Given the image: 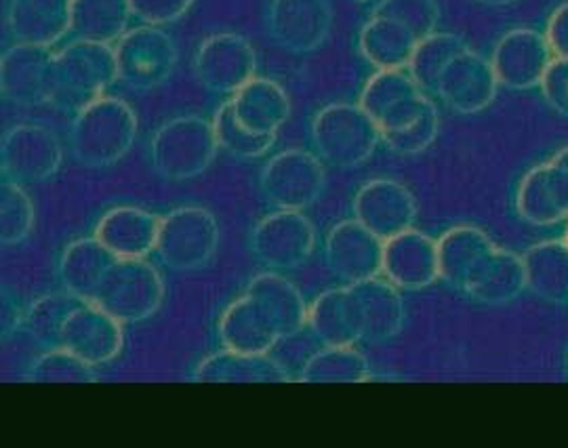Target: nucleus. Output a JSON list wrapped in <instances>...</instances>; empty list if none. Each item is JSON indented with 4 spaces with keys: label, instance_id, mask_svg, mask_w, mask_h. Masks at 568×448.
<instances>
[{
    "label": "nucleus",
    "instance_id": "nucleus-24",
    "mask_svg": "<svg viewBox=\"0 0 568 448\" xmlns=\"http://www.w3.org/2000/svg\"><path fill=\"white\" fill-rule=\"evenodd\" d=\"M236 121L253 135L276 138L291 114L283 86L272 79H253L230 98Z\"/></svg>",
    "mask_w": 568,
    "mask_h": 448
},
{
    "label": "nucleus",
    "instance_id": "nucleus-16",
    "mask_svg": "<svg viewBox=\"0 0 568 448\" xmlns=\"http://www.w3.org/2000/svg\"><path fill=\"white\" fill-rule=\"evenodd\" d=\"M354 215L384 243L410 230L417 217V203L405 185L377 177L366 182L354 196Z\"/></svg>",
    "mask_w": 568,
    "mask_h": 448
},
{
    "label": "nucleus",
    "instance_id": "nucleus-5",
    "mask_svg": "<svg viewBox=\"0 0 568 448\" xmlns=\"http://www.w3.org/2000/svg\"><path fill=\"white\" fill-rule=\"evenodd\" d=\"M161 272L143 259H116L98 288L95 302L119 323H142L163 306Z\"/></svg>",
    "mask_w": 568,
    "mask_h": 448
},
{
    "label": "nucleus",
    "instance_id": "nucleus-22",
    "mask_svg": "<svg viewBox=\"0 0 568 448\" xmlns=\"http://www.w3.org/2000/svg\"><path fill=\"white\" fill-rule=\"evenodd\" d=\"M438 267V245L417 230H406L384 243V274L403 288L429 285Z\"/></svg>",
    "mask_w": 568,
    "mask_h": 448
},
{
    "label": "nucleus",
    "instance_id": "nucleus-39",
    "mask_svg": "<svg viewBox=\"0 0 568 448\" xmlns=\"http://www.w3.org/2000/svg\"><path fill=\"white\" fill-rule=\"evenodd\" d=\"M518 206H520V213L527 220L539 222V224L558 222L567 215L562 211V206L556 201V194H554L551 184H549L548 166H539V169H532L528 173L527 180L523 182V187H520Z\"/></svg>",
    "mask_w": 568,
    "mask_h": 448
},
{
    "label": "nucleus",
    "instance_id": "nucleus-15",
    "mask_svg": "<svg viewBox=\"0 0 568 448\" xmlns=\"http://www.w3.org/2000/svg\"><path fill=\"white\" fill-rule=\"evenodd\" d=\"M55 53L51 47L16 42L2 53L0 91L7 102L16 105L49 103L51 74Z\"/></svg>",
    "mask_w": 568,
    "mask_h": 448
},
{
    "label": "nucleus",
    "instance_id": "nucleus-1",
    "mask_svg": "<svg viewBox=\"0 0 568 448\" xmlns=\"http://www.w3.org/2000/svg\"><path fill=\"white\" fill-rule=\"evenodd\" d=\"M138 116L121 98H100L79 114L70 126V147L79 163L105 169L119 163L133 147Z\"/></svg>",
    "mask_w": 568,
    "mask_h": 448
},
{
    "label": "nucleus",
    "instance_id": "nucleus-41",
    "mask_svg": "<svg viewBox=\"0 0 568 448\" xmlns=\"http://www.w3.org/2000/svg\"><path fill=\"white\" fill-rule=\"evenodd\" d=\"M436 135H438V112L432 105L417 123L410 124L400 133L382 138V142L386 143L392 152L410 156V154H419L429 147L436 140Z\"/></svg>",
    "mask_w": 568,
    "mask_h": 448
},
{
    "label": "nucleus",
    "instance_id": "nucleus-26",
    "mask_svg": "<svg viewBox=\"0 0 568 448\" xmlns=\"http://www.w3.org/2000/svg\"><path fill=\"white\" fill-rule=\"evenodd\" d=\"M417 42L405 26L382 16H371L358 34L361 55L375 70H406Z\"/></svg>",
    "mask_w": 568,
    "mask_h": 448
},
{
    "label": "nucleus",
    "instance_id": "nucleus-32",
    "mask_svg": "<svg viewBox=\"0 0 568 448\" xmlns=\"http://www.w3.org/2000/svg\"><path fill=\"white\" fill-rule=\"evenodd\" d=\"M368 377L365 354L352 346H326L314 354L302 370L307 384H358Z\"/></svg>",
    "mask_w": 568,
    "mask_h": 448
},
{
    "label": "nucleus",
    "instance_id": "nucleus-4",
    "mask_svg": "<svg viewBox=\"0 0 568 448\" xmlns=\"http://www.w3.org/2000/svg\"><path fill=\"white\" fill-rule=\"evenodd\" d=\"M220 142L215 126L203 116H178L156 129L150 142L154 171L171 182H185L203 175L215 161Z\"/></svg>",
    "mask_w": 568,
    "mask_h": 448
},
{
    "label": "nucleus",
    "instance_id": "nucleus-18",
    "mask_svg": "<svg viewBox=\"0 0 568 448\" xmlns=\"http://www.w3.org/2000/svg\"><path fill=\"white\" fill-rule=\"evenodd\" d=\"M499 81L493 65L474 49H464L448 63L436 84V95L459 114H476L495 100Z\"/></svg>",
    "mask_w": 568,
    "mask_h": 448
},
{
    "label": "nucleus",
    "instance_id": "nucleus-36",
    "mask_svg": "<svg viewBox=\"0 0 568 448\" xmlns=\"http://www.w3.org/2000/svg\"><path fill=\"white\" fill-rule=\"evenodd\" d=\"M81 302L82 297H77L72 293L42 297L26 314V325L30 335L42 346L60 347L61 326L70 316V312Z\"/></svg>",
    "mask_w": 568,
    "mask_h": 448
},
{
    "label": "nucleus",
    "instance_id": "nucleus-20",
    "mask_svg": "<svg viewBox=\"0 0 568 448\" xmlns=\"http://www.w3.org/2000/svg\"><path fill=\"white\" fill-rule=\"evenodd\" d=\"M220 339L225 349L260 356L276 346L283 335L264 304L246 291L225 309L220 320Z\"/></svg>",
    "mask_w": 568,
    "mask_h": 448
},
{
    "label": "nucleus",
    "instance_id": "nucleus-25",
    "mask_svg": "<svg viewBox=\"0 0 568 448\" xmlns=\"http://www.w3.org/2000/svg\"><path fill=\"white\" fill-rule=\"evenodd\" d=\"M116 259L119 257L110 253L95 236L74 241L61 253V283L68 293L82 299H93L108 269Z\"/></svg>",
    "mask_w": 568,
    "mask_h": 448
},
{
    "label": "nucleus",
    "instance_id": "nucleus-40",
    "mask_svg": "<svg viewBox=\"0 0 568 448\" xmlns=\"http://www.w3.org/2000/svg\"><path fill=\"white\" fill-rule=\"evenodd\" d=\"M30 381L39 384H89L95 381L93 367L81 360L77 354L53 347L30 368Z\"/></svg>",
    "mask_w": 568,
    "mask_h": 448
},
{
    "label": "nucleus",
    "instance_id": "nucleus-35",
    "mask_svg": "<svg viewBox=\"0 0 568 448\" xmlns=\"http://www.w3.org/2000/svg\"><path fill=\"white\" fill-rule=\"evenodd\" d=\"M213 126L220 147L225 150L230 156L239 161H253L264 156L265 152L274 145L276 138L272 135H253L244 129L243 124L236 121L232 102L222 103L220 110L213 116Z\"/></svg>",
    "mask_w": 568,
    "mask_h": 448
},
{
    "label": "nucleus",
    "instance_id": "nucleus-45",
    "mask_svg": "<svg viewBox=\"0 0 568 448\" xmlns=\"http://www.w3.org/2000/svg\"><path fill=\"white\" fill-rule=\"evenodd\" d=\"M476 2L487 4V7H508V4H514L516 0H476Z\"/></svg>",
    "mask_w": 568,
    "mask_h": 448
},
{
    "label": "nucleus",
    "instance_id": "nucleus-7",
    "mask_svg": "<svg viewBox=\"0 0 568 448\" xmlns=\"http://www.w3.org/2000/svg\"><path fill=\"white\" fill-rule=\"evenodd\" d=\"M119 81L133 91H152L171 79L180 60L175 41L159 26L129 28L114 44Z\"/></svg>",
    "mask_w": 568,
    "mask_h": 448
},
{
    "label": "nucleus",
    "instance_id": "nucleus-44",
    "mask_svg": "<svg viewBox=\"0 0 568 448\" xmlns=\"http://www.w3.org/2000/svg\"><path fill=\"white\" fill-rule=\"evenodd\" d=\"M544 34L554 55L568 60V0L551 11Z\"/></svg>",
    "mask_w": 568,
    "mask_h": 448
},
{
    "label": "nucleus",
    "instance_id": "nucleus-33",
    "mask_svg": "<svg viewBox=\"0 0 568 448\" xmlns=\"http://www.w3.org/2000/svg\"><path fill=\"white\" fill-rule=\"evenodd\" d=\"M422 93L419 84L405 70H377L361 93V108L377 123L389 108Z\"/></svg>",
    "mask_w": 568,
    "mask_h": 448
},
{
    "label": "nucleus",
    "instance_id": "nucleus-9",
    "mask_svg": "<svg viewBox=\"0 0 568 448\" xmlns=\"http://www.w3.org/2000/svg\"><path fill=\"white\" fill-rule=\"evenodd\" d=\"M323 161L305 150H284L262 169L260 187L265 201L284 211H304L325 192Z\"/></svg>",
    "mask_w": 568,
    "mask_h": 448
},
{
    "label": "nucleus",
    "instance_id": "nucleus-6",
    "mask_svg": "<svg viewBox=\"0 0 568 448\" xmlns=\"http://www.w3.org/2000/svg\"><path fill=\"white\" fill-rule=\"evenodd\" d=\"M217 245L220 225L203 206H180L161 220L156 253L171 269H201L215 257Z\"/></svg>",
    "mask_w": 568,
    "mask_h": 448
},
{
    "label": "nucleus",
    "instance_id": "nucleus-23",
    "mask_svg": "<svg viewBox=\"0 0 568 448\" xmlns=\"http://www.w3.org/2000/svg\"><path fill=\"white\" fill-rule=\"evenodd\" d=\"M72 0H11L7 28L20 44L51 47L70 32Z\"/></svg>",
    "mask_w": 568,
    "mask_h": 448
},
{
    "label": "nucleus",
    "instance_id": "nucleus-34",
    "mask_svg": "<svg viewBox=\"0 0 568 448\" xmlns=\"http://www.w3.org/2000/svg\"><path fill=\"white\" fill-rule=\"evenodd\" d=\"M34 227V204L20 182L2 180L0 185V243L16 246L23 243Z\"/></svg>",
    "mask_w": 568,
    "mask_h": 448
},
{
    "label": "nucleus",
    "instance_id": "nucleus-46",
    "mask_svg": "<svg viewBox=\"0 0 568 448\" xmlns=\"http://www.w3.org/2000/svg\"><path fill=\"white\" fill-rule=\"evenodd\" d=\"M554 161H556L558 164H562V166H565V169L568 171V150H562V152H560V154H558Z\"/></svg>",
    "mask_w": 568,
    "mask_h": 448
},
{
    "label": "nucleus",
    "instance_id": "nucleus-11",
    "mask_svg": "<svg viewBox=\"0 0 568 448\" xmlns=\"http://www.w3.org/2000/svg\"><path fill=\"white\" fill-rule=\"evenodd\" d=\"M2 173L20 184H37L51 180L63 161L58 135L42 124H16L2 138L0 145Z\"/></svg>",
    "mask_w": 568,
    "mask_h": 448
},
{
    "label": "nucleus",
    "instance_id": "nucleus-29",
    "mask_svg": "<svg viewBox=\"0 0 568 448\" xmlns=\"http://www.w3.org/2000/svg\"><path fill=\"white\" fill-rule=\"evenodd\" d=\"M196 381L209 384H274L286 381L283 368L274 365L265 354H241L225 349L206 358L194 373Z\"/></svg>",
    "mask_w": 568,
    "mask_h": 448
},
{
    "label": "nucleus",
    "instance_id": "nucleus-3",
    "mask_svg": "<svg viewBox=\"0 0 568 448\" xmlns=\"http://www.w3.org/2000/svg\"><path fill=\"white\" fill-rule=\"evenodd\" d=\"M312 143L316 156L335 169H354L366 163L382 142L377 123L361 103H331L312 121Z\"/></svg>",
    "mask_w": 568,
    "mask_h": 448
},
{
    "label": "nucleus",
    "instance_id": "nucleus-13",
    "mask_svg": "<svg viewBox=\"0 0 568 448\" xmlns=\"http://www.w3.org/2000/svg\"><path fill=\"white\" fill-rule=\"evenodd\" d=\"M554 58L556 55L544 32L514 28L495 42L488 62L501 86L527 91L539 86Z\"/></svg>",
    "mask_w": 568,
    "mask_h": 448
},
{
    "label": "nucleus",
    "instance_id": "nucleus-37",
    "mask_svg": "<svg viewBox=\"0 0 568 448\" xmlns=\"http://www.w3.org/2000/svg\"><path fill=\"white\" fill-rule=\"evenodd\" d=\"M371 16L398 21L417 41H422L436 32L440 4L438 0H377Z\"/></svg>",
    "mask_w": 568,
    "mask_h": 448
},
{
    "label": "nucleus",
    "instance_id": "nucleus-38",
    "mask_svg": "<svg viewBox=\"0 0 568 448\" xmlns=\"http://www.w3.org/2000/svg\"><path fill=\"white\" fill-rule=\"evenodd\" d=\"M487 248L485 236L474 227H455L438 243V267L450 281L471 269L474 259H478Z\"/></svg>",
    "mask_w": 568,
    "mask_h": 448
},
{
    "label": "nucleus",
    "instance_id": "nucleus-8",
    "mask_svg": "<svg viewBox=\"0 0 568 448\" xmlns=\"http://www.w3.org/2000/svg\"><path fill=\"white\" fill-rule=\"evenodd\" d=\"M335 11L331 0H267V37L291 55H310L331 37Z\"/></svg>",
    "mask_w": 568,
    "mask_h": 448
},
{
    "label": "nucleus",
    "instance_id": "nucleus-14",
    "mask_svg": "<svg viewBox=\"0 0 568 448\" xmlns=\"http://www.w3.org/2000/svg\"><path fill=\"white\" fill-rule=\"evenodd\" d=\"M122 323L91 299H82L61 326L60 347L91 367L112 363L121 354Z\"/></svg>",
    "mask_w": 568,
    "mask_h": 448
},
{
    "label": "nucleus",
    "instance_id": "nucleus-28",
    "mask_svg": "<svg viewBox=\"0 0 568 448\" xmlns=\"http://www.w3.org/2000/svg\"><path fill=\"white\" fill-rule=\"evenodd\" d=\"M70 30L81 41L116 44L133 18L129 0H72Z\"/></svg>",
    "mask_w": 568,
    "mask_h": 448
},
{
    "label": "nucleus",
    "instance_id": "nucleus-30",
    "mask_svg": "<svg viewBox=\"0 0 568 448\" xmlns=\"http://www.w3.org/2000/svg\"><path fill=\"white\" fill-rule=\"evenodd\" d=\"M246 291L253 293L264 304L265 309L270 312V316L278 326L283 339L300 333L307 323V312H305L302 293L297 291V286L288 283L283 276L262 274L248 285Z\"/></svg>",
    "mask_w": 568,
    "mask_h": 448
},
{
    "label": "nucleus",
    "instance_id": "nucleus-21",
    "mask_svg": "<svg viewBox=\"0 0 568 448\" xmlns=\"http://www.w3.org/2000/svg\"><path fill=\"white\" fill-rule=\"evenodd\" d=\"M307 323L325 346H354L365 339V318L352 285L323 293L307 312Z\"/></svg>",
    "mask_w": 568,
    "mask_h": 448
},
{
    "label": "nucleus",
    "instance_id": "nucleus-43",
    "mask_svg": "<svg viewBox=\"0 0 568 448\" xmlns=\"http://www.w3.org/2000/svg\"><path fill=\"white\" fill-rule=\"evenodd\" d=\"M539 89L554 110L568 116V60L554 58L539 82Z\"/></svg>",
    "mask_w": 568,
    "mask_h": 448
},
{
    "label": "nucleus",
    "instance_id": "nucleus-42",
    "mask_svg": "<svg viewBox=\"0 0 568 448\" xmlns=\"http://www.w3.org/2000/svg\"><path fill=\"white\" fill-rule=\"evenodd\" d=\"M133 18L148 26H166L182 20L194 0H129Z\"/></svg>",
    "mask_w": 568,
    "mask_h": 448
},
{
    "label": "nucleus",
    "instance_id": "nucleus-12",
    "mask_svg": "<svg viewBox=\"0 0 568 448\" xmlns=\"http://www.w3.org/2000/svg\"><path fill=\"white\" fill-rule=\"evenodd\" d=\"M316 246V230L302 211L278 208L253 227L251 251L274 269L304 265Z\"/></svg>",
    "mask_w": 568,
    "mask_h": 448
},
{
    "label": "nucleus",
    "instance_id": "nucleus-19",
    "mask_svg": "<svg viewBox=\"0 0 568 448\" xmlns=\"http://www.w3.org/2000/svg\"><path fill=\"white\" fill-rule=\"evenodd\" d=\"M159 215L138 206H114L95 225V238L119 259H143L156 251Z\"/></svg>",
    "mask_w": 568,
    "mask_h": 448
},
{
    "label": "nucleus",
    "instance_id": "nucleus-10",
    "mask_svg": "<svg viewBox=\"0 0 568 448\" xmlns=\"http://www.w3.org/2000/svg\"><path fill=\"white\" fill-rule=\"evenodd\" d=\"M192 70L206 91L232 98L255 79L257 53L241 34L217 32L199 44Z\"/></svg>",
    "mask_w": 568,
    "mask_h": 448
},
{
    "label": "nucleus",
    "instance_id": "nucleus-2",
    "mask_svg": "<svg viewBox=\"0 0 568 448\" xmlns=\"http://www.w3.org/2000/svg\"><path fill=\"white\" fill-rule=\"evenodd\" d=\"M116 81L114 47L77 39L55 53L49 103L79 114L82 108L103 98V91Z\"/></svg>",
    "mask_w": 568,
    "mask_h": 448
},
{
    "label": "nucleus",
    "instance_id": "nucleus-27",
    "mask_svg": "<svg viewBox=\"0 0 568 448\" xmlns=\"http://www.w3.org/2000/svg\"><path fill=\"white\" fill-rule=\"evenodd\" d=\"M365 318V339L386 342L394 337L405 323V306L398 286L387 278L375 276L352 285Z\"/></svg>",
    "mask_w": 568,
    "mask_h": 448
},
{
    "label": "nucleus",
    "instance_id": "nucleus-17",
    "mask_svg": "<svg viewBox=\"0 0 568 448\" xmlns=\"http://www.w3.org/2000/svg\"><path fill=\"white\" fill-rule=\"evenodd\" d=\"M325 257L333 274L356 285L382 274L384 241L358 220H345L328 232Z\"/></svg>",
    "mask_w": 568,
    "mask_h": 448
},
{
    "label": "nucleus",
    "instance_id": "nucleus-31",
    "mask_svg": "<svg viewBox=\"0 0 568 448\" xmlns=\"http://www.w3.org/2000/svg\"><path fill=\"white\" fill-rule=\"evenodd\" d=\"M464 49H467V44L462 37L450 34V32H434L417 42L406 72L413 77V81L419 84L422 91L434 93L445 68Z\"/></svg>",
    "mask_w": 568,
    "mask_h": 448
}]
</instances>
